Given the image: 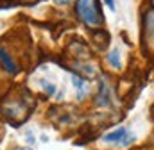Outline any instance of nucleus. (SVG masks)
Instances as JSON below:
<instances>
[{"label":"nucleus","instance_id":"obj_1","mask_svg":"<svg viewBox=\"0 0 154 150\" xmlns=\"http://www.w3.org/2000/svg\"><path fill=\"white\" fill-rule=\"evenodd\" d=\"M29 109H32V100H29L25 95L20 98H5L2 104V114L13 123V125H20L25 118Z\"/></svg>","mask_w":154,"mask_h":150},{"label":"nucleus","instance_id":"obj_2","mask_svg":"<svg viewBox=\"0 0 154 150\" xmlns=\"http://www.w3.org/2000/svg\"><path fill=\"white\" fill-rule=\"evenodd\" d=\"M75 13L86 25H100L102 23L104 14L100 11V4L97 0H77Z\"/></svg>","mask_w":154,"mask_h":150},{"label":"nucleus","instance_id":"obj_3","mask_svg":"<svg viewBox=\"0 0 154 150\" xmlns=\"http://www.w3.org/2000/svg\"><path fill=\"white\" fill-rule=\"evenodd\" d=\"M104 141L108 143H118L120 147H129L133 141H134V134H129L124 127H118L116 130L109 132L104 136Z\"/></svg>","mask_w":154,"mask_h":150},{"label":"nucleus","instance_id":"obj_4","mask_svg":"<svg viewBox=\"0 0 154 150\" xmlns=\"http://www.w3.org/2000/svg\"><path fill=\"white\" fill-rule=\"evenodd\" d=\"M0 64H2V68L7 72V74L14 75L20 72V66L16 64V61L13 59V56L7 52V48L0 43Z\"/></svg>","mask_w":154,"mask_h":150},{"label":"nucleus","instance_id":"obj_5","mask_svg":"<svg viewBox=\"0 0 154 150\" xmlns=\"http://www.w3.org/2000/svg\"><path fill=\"white\" fill-rule=\"evenodd\" d=\"M109 102H111V98H109V88H108L106 80H100V88H99V95L95 98V104L99 107H108Z\"/></svg>","mask_w":154,"mask_h":150},{"label":"nucleus","instance_id":"obj_6","mask_svg":"<svg viewBox=\"0 0 154 150\" xmlns=\"http://www.w3.org/2000/svg\"><path fill=\"white\" fill-rule=\"evenodd\" d=\"M91 41H93V45H97V48L104 50L109 43V34L106 31H93L91 32Z\"/></svg>","mask_w":154,"mask_h":150},{"label":"nucleus","instance_id":"obj_7","mask_svg":"<svg viewBox=\"0 0 154 150\" xmlns=\"http://www.w3.org/2000/svg\"><path fill=\"white\" fill-rule=\"evenodd\" d=\"M108 64H109L111 68H115V70H118V68L122 66V63H120V50H118V48H113V50L108 54Z\"/></svg>","mask_w":154,"mask_h":150},{"label":"nucleus","instance_id":"obj_8","mask_svg":"<svg viewBox=\"0 0 154 150\" xmlns=\"http://www.w3.org/2000/svg\"><path fill=\"white\" fill-rule=\"evenodd\" d=\"M145 29L154 34V13H147V22H145Z\"/></svg>","mask_w":154,"mask_h":150},{"label":"nucleus","instance_id":"obj_9","mask_svg":"<svg viewBox=\"0 0 154 150\" xmlns=\"http://www.w3.org/2000/svg\"><path fill=\"white\" fill-rule=\"evenodd\" d=\"M43 84V88H45V91L48 93V95H52L54 91H56V86L54 84H50V82H41Z\"/></svg>","mask_w":154,"mask_h":150},{"label":"nucleus","instance_id":"obj_10","mask_svg":"<svg viewBox=\"0 0 154 150\" xmlns=\"http://www.w3.org/2000/svg\"><path fill=\"white\" fill-rule=\"evenodd\" d=\"M16 5V2H9V0H0V9H7V7H13Z\"/></svg>","mask_w":154,"mask_h":150},{"label":"nucleus","instance_id":"obj_11","mask_svg":"<svg viewBox=\"0 0 154 150\" xmlns=\"http://www.w3.org/2000/svg\"><path fill=\"white\" fill-rule=\"evenodd\" d=\"M102 2H106V5H108L111 11H115V0H102Z\"/></svg>","mask_w":154,"mask_h":150},{"label":"nucleus","instance_id":"obj_12","mask_svg":"<svg viewBox=\"0 0 154 150\" xmlns=\"http://www.w3.org/2000/svg\"><path fill=\"white\" fill-rule=\"evenodd\" d=\"M54 2H56L57 5H66V4H70L72 0H54Z\"/></svg>","mask_w":154,"mask_h":150},{"label":"nucleus","instance_id":"obj_13","mask_svg":"<svg viewBox=\"0 0 154 150\" xmlns=\"http://www.w3.org/2000/svg\"><path fill=\"white\" fill-rule=\"evenodd\" d=\"M16 150H31V148H16Z\"/></svg>","mask_w":154,"mask_h":150},{"label":"nucleus","instance_id":"obj_14","mask_svg":"<svg viewBox=\"0 0 154 150\" xmlns=\"http://www.w3.org/2000/svg\"><path fill=\"white\" fill-rule=\"evenodd\" d=\"M152 5H154V0H152Z\"/></svg>","mask_w":154,"mask_h":150}]
</instances>
